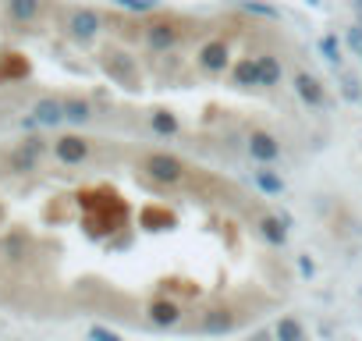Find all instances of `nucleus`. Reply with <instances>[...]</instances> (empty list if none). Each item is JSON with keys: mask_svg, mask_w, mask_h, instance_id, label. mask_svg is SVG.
<instances>
[{"mask_svg": "<svg viewBox=\"0 0 362 341\" xmlns=\"http://www.w3.org/2000/svg\"><path fill=\"white\" fill-rule=\"evenodd\" d=\"M274 337L277 341H305V330H302V323L295 316H281L277 327H274Z\"/></svg>", "mask_w": 362, "mask_h": 341, "instance_id": "nucleus-1", "label": "nucleus"}, {"mask_svg": "<svg viewBox=\"0 0 362 341\" xmlns=\"http://www.w3.org/2000/svg\"><path fill=\"white\" fill-rule=\"evenodd\" d=\"M89 341H121V334L110 330V327H103V323H93L89 327Z\"/></svg>", "mask_w": 362, "mask_h": 341, "instance_id": "nucleus-2", "label": "nucleus"}]
</instances>
